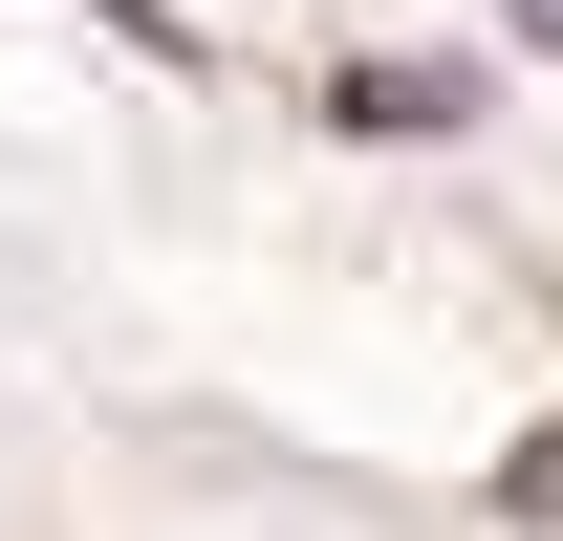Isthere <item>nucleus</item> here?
Instances as JSON below:
<instances>
[{"label": "nucleus", "mask_w": 563, "mask_h": 541, "mask_svg": "<svg viewBox=\"0 0 563 541\" xmlns=\"http://www.w3.org/2000/svg\"><path fill=\"white\" fill-rule=\"evenodd\" d=\"M498 22H520V44H563V0H498Z\"/></svg>", "instance_id": "obj_1"}]
</instances>
